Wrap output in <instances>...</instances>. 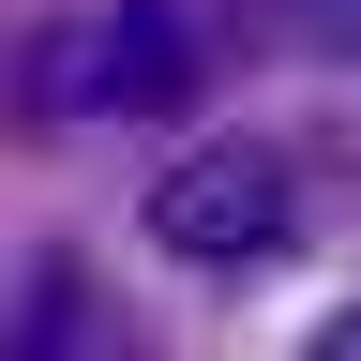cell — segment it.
I'll list each match as a JSON object with an SVG mask.
<instances>
[{
  "label": "cell",
  "mask_w": 361,
  "mask_h": 361,
  "mask_svg": "<svg viewBox=\"0 0 361 361\" xmlns=\"http://www.w3.org/2000/svg\"><path fill=\"white\" fill-rule=\"evenodd\" d=\"M301 226V180H286V151H256V135H211V151H180V180H151V241L180 256V271H241V256H271Z\"/></svg>",
  "instance_id": "1"
},
{
  "label": "cell",
  "mask_w": 361,
  "mask_h": 361,
  "mask_svg": "<svg viewBox=\"0 0 361 361\" xmlns=\"http://www.w3.org/2000/svg\"><path fill=\"white\" fill-rule=\"evenodd\" d=\"M211 75H226V16L211 0H121L90 30V106H121V121H180Z\"/></svg>",
  "instance_id": "2"
},
{
  "label": "cell",
  "mask_w": 361,
  "mask_h": 361,
  "mask_svg": "<svg viewBox=\"0 0 361 361\" xmlns=\"http://www.w3.org/2000/svg\"><path fill=\"white\" fill-rule=\"evenodd\" d=\"M0 361H135V316H121L106 271L45 256V271H30V301H16V331H0Z\"/></svg>",
  "instance_id": "3"
},
{
  "label": "cell",
  "mask_w": 361,
  "mask_h": 361,
  "mask_svg": "<svg viewBox=\"0 0 361 361\" xmlns=\"http://www.w3.org/2000/svg\"><path fill=\"white\" fill-rule=\"evenodd\" d=\"M61 106H90V30H30V45H16V75H0V121L45 135Z\"/></svg>",
  "instance_id": "4"
},
{
  "label": "cell",
  "mask_w": 361,
  "mask_h": 361,
  "mask_svg": "<svg viewBox=\"0 0 361 361\" xmlns=\"http://www.w3.org/2000/svg\"><path fill=\"white\" fill-rule=\"evenodd\" d=\"M271 45H301V61H361V0H241Z\"/></svg>",
  "instance_id": "5"
},
{
  "label": "cell",
  "mask_w": 361,
  "mask_h": 361,
  "mask_svg": "<svg viewBox=\"0 0 361 361\" xmlns=\"http://www.w3.org/2000/svg\"><path fill=\"white\" fill-rule=\"evenodd\" d=\"M316 361H361V301H346V316H331V331H316Z\"/></svg>",
  "instance_id": "6"
}]
</instances>
